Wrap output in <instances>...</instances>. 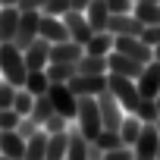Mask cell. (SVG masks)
<instances>
[{
    "instance_id": "49",
    "label": "cell",
    "mask_w": 160,
    "mask_h": 160,
    "mask_svg": "<svg viewBox=\"0 0 160 160\" xmlns=\"http://www.w3.org/2000/svg\"><path fill=\"white\" fill-rule=\"evenodd\" d=\"M135 3H138V0H135Z\"/></svg>"
},
{
    "instance_id": "21",
    "label": "cell",
    "mask_w": 160,
    "mask_h": 160,
    "mask_svg": "<svg viewBox=\"0 0 160 160\" xmlns=\"http://www.w3.org/2000/svg\"><path fill=\"white\" fill-rule=\"evenodd\" d=\"M19 28V7H3L0 10V41H13Z\"/></svg>"
},
{
    "instance_id": "48",
    "label": "cell",
    "mask_w": 160,
    "mask_h": 160,
    "mask_svg": "<svg viewBox=\"0 0 160 160\" xmlns=\"http://www.w3.org/2000/svg\"><path fill=\"white\" fill-rule=\"evenodd\" d=\"M157 129H160V119H157Z\"/></svg>"
},
{
    "instance_id": "27",
    "label": "cell",
    "mask_w": 160,
    "mask_h": 160,
    "mask_svg": "<svg viewBox=\"0 0 160 160\" xmlns=\"http://www.w3.org/2000/svg\"><path fill=\"white\" fill-rule=\"evenodd\" d=\"M53 113H57V110H53V101H50L47 94H38V98H35V107H32V113H28V116H35V119L44 126Z\"/></svg>"
},
{
    "instance_id": "13",
    "label": "cell",
    "mask_w": 160,
    "mask_h": 160,
    "mask_svg": "<svg viewBox=\"0 0 160 160\" xmlns=\"http://www.w3.org/2000/svg\"><path fill=\"white\" fill-rule=\"evenodd\" d=\"M22 53H25V66L28 69H47V63H50V41L38 35Z\"/></svg>"
},
{
    "instance_id": "6",
    "label": "cell",
    "mask_w": 160,
    "mask_h": 160,
    "mask_svg": "<svg viewBox=\"0 0 160 160\" xmlns=\"http://www.w3.org/2000/svg\"><path fill=\"white\" fill-rule=\"evenodd\" d=\"M38 28H41V10H19V28H16V38H13V41L25 50V47L41 35Z\"/></svg>"
},
{
    "instance_id": "9",
    "label": "cell",
    "mask_w": 160,
    "mask_h": 160,
    "mask_svg": "<svg viewBox=\"0 0 160 160\" xmlns=\"http://www.w3.org/2000/svg\"><path fill=\"white\" fill-rule=\"evenodd\" d=\"M66 85L72 88L75 98H98V94L107 88V75H85V72H75Z\"/></svg>"
},
{
    "instance_id": "16",
    "label": "cell",
    "mask_w": 160,
    "mask_h": 160,
    "mask_svg": "<svg viewBox=\"0 0 160 160\" xmlns=\"http://www.w3.org/2000/svg\"><path fill=\"white\" fill-rule=\"evenodd\" d=\"M66 135H69L66 160H88V144H91V138H85V132L78 129V126H69Z\"/></svg>"
},
{
    "instance_id": "29",
    "label": "cell",
    "mask_w": 160,
    "mask_h": 160,
    "mask_svg": "<svg viewBox=\"0 0 160 160\" xmlns=\"http://www.w3.org/2000/svg\"><path fill=\"white\" fill-rule=\"evenodd\" d=\"M91 141H94L101 151H113V148H119V144H122V135H119L116 129H101V132H98V138H91Z\"/></svg>"
},
{
    "instance_id": "37",
    "label": "cell",
    "mask_w": 160,
    "mask_h": 160,
    "mask_svg": "<svg viewBox=\"0 0 160 160\" xmlns=\"http://www.w3.org/2000/svg\"><path fill=\"white\" fill-rule=\"evenodd\" d=\"M138 38H141L148 47H157V44H160V22H157V25H144Z\"/></svg>"
},
{
    "instance_id": "25",
    "label": "cell",
    "mask_w": 160,
    "mask_h": 160,
    "mask_svg": "<svg viewBox=\"0 0 160 160\" xmlns=\"http://www.w3.org/2000/svg\"><path fill=\"white\" fill-rule=\"evenodd\" d=\"M66 144H69V135L66 132L47 135V157L44 160H66Z\"/></svg>"
},
{
    "instance_id": "10",
    "label": "cell",
    "mask_w": 160,
    "mask_h": 160,
    "mask_svg": "<svg viewBox=\"0 0 160 160\" xmlns=\"http://www.w3.org/2000/svg\"><path fill=\"white\" fill-rule=\"evenodd\" d=\"M63 22H66V28H69V38L72 41H78V44H88V38L94 35V28H91V22H88V16H85V10H69V13H63Z\"/></svg>"
},
{
    "instance_id": "20",
    "label": "cell",
    "mask_w": 160,
    "mask_h": 160,
    "mask_svg": "<svg viewBox=\"0 0 160 160\" xmlns=\"http://www.w3.org/2000/svg\"><path fill=\"white\" fill-rule=\"evenodd\" d=\"M113 41H116V35L113 32H94L91 38H88V44H85V53H98V57H107L110 50H113Z\"/></svg>"
},
{
    "instance_id": "44",
    "label": "cell",
    "mask_w": 160,
    "mask_h": 160,
    "mask_svg": "<svg viewBox=\"0 0 160 160\" xmlns=\"http://www.w3.org/2000/svg\"><path fill=\"white\" fill-rule=\"evenodd\" d=\"M154 57H157V60H160V44H157V47H154Z\"/></svg>"
},
{
    "instance_id": "34",
    "label": "cell",
    "mask_w": 160,
    "mask_h": 160,
    "mask_svg": "<svg viewBox=\"0 0 160 160\" xmlns=\"http://www.w3.org/2000/svg\"><path fill=\"white\" fill-rule=\"evenodd\" d=\"M16 132H19V135L28 141L35 132H41V122H38L35 116H22V119H19V126H16Z\"/></svg>"
},
{
    "instance_id": "18",
    "label": "cell",
    "mask_w": 160,
    "mask_h": 160,
    "mask_svg": "<svg viewBox=\"0 0 160 160\" xmlns=\"http://www.w3.org/2000/svg\"><path fill=\"white\" fill-rule=\"evenodd\" d=\"M75 72H85V75H107L110 66H107V57H98V53H82L75 60Z\"/></svg>"
},
{
    "instance_id": "22",
    "label": "cell",
    "mask_w": 160,
    "mask_h": 160,
    "mask_svg": "<svg viewBox=\"0 0 160 160\" xmlns=\"http://www.w3.org/2000/svg\"><path fill=\"white\" fill-rule=\"evenodd\" d=\"M141 129H144L141 116H138V113H126V116H122V126H119L122 144H135V141H138V135H141Z\"/></svg>"
},
{
    "instance_id": "14",
    "label": "cell",
    "mask_w": 160,
    "mask_h": 160,
    "mask_svg": "<svg viewBox=\"0 0 160 160\" xmlns=\"http://www.w3.org/2000/svg\"><path fill=\"white\" fill-rule=\"evenodd\" d=\"M0 154L10 160H25V138L16 129H0Z\"/></svg>"
},
{
    "instance_id": "30",
    "label": "cell",
    "mask_w": 160,
    "mask_h": 160,
    "mask_svg": "<svg viewBox=\"0 0 160 160\" xmlns=\"http://www.w3.org/2000/svg\"><path fill=\"white\" fill-rule=\"evenodd\" d=\"M32 107H35V94H32V91H28V88L22 85V88L16 91V101H13V110H16L19 116H28V113H32Z\"/></svg>"
},
{
    "instance_id": "42",
    "label": "cell",
    "mask_w": 160,
    "mask_h": 160,
    "mask_svg": "<svg viewBox=\"0 0 160 160\" xmlns=\"http://www.w3.org/2000/svg\"><path fill=\"white\" fill-rule=\"evenodd\" d=\"M88 3H91V0H72V10H85Z\"/></svg>"
},
{
    "instance_id": "32",
    "label": "cell",
    "mask_w": 160,
    "mask_h": 160,
    "mask_svg": "<svg viewBox=\"0 0 160 160\" xmlns=\"http://www.w3.org/2000/svg\"><path fill=\"white\" fill-rule=\"evenodd\" d=\"M16 85L13 82H7V78H0V110L3 107H13V101H16Z\"/></svg>"
},
{
    "instance_id": "17",
    "label": "cell",
    "mask_w": 160,
    "mask_h": 160,
    "mask_svg": "<svg viewBox=\"0 0 160 160\" xmlns=\"http://www.w3.org/2000/svg\"><path fill=\"white\" fill-rule=\"evenodd\" d=\"M38 32H41V38H47L50 44L69 38V28H66L63 16H47V13H41V28H38Z\"/></svg>"
},
{
    "instance_id": "33",
    "label": "cell",
    "mask_w": 160,
    "mask_h": 160,
    "mask_svg": "<svg viewBox=\"0 0 160 160\" xmlns=\"http://www.w3.org/2000/svg\"><path fill=\"white\" fill-rule=\"evenodd\" d=\"M69 122H72V119H66L63 113H53V116H50V119H47L41 129H44L47 135H53V132H66V129H69Z\"/></svg>"
},
{
    "instance_id": "39",
    "label": "cell",
    "mask_w": 160,
    "mask_h": 160,
    "mask_svg": "<svg viewBox=\"0 0 160 160\" xmlns=\"http://www.w3.org/2000/svg\"><path fill=\"white\" fill-rule=\"evenodd\" d=\"M110 13H132L135 10V0H107Z\"/></svg>"
},
{
    "instance_id": "45",
    "label": "cell",
    "mask_w": 160,
    "mask_h": 160,
    "mask_svg": "<svg viewBox=\"0 0 160 160\" xmlns=\"http://www.w3.org/2000/svg\"><path fill=\"white\" fill-rule=\"evenodd\" d=\"M154 101H157V110H160V94H157V98H154Z\"/></svg>"
},
{
    "instance_id": "19",
    "label": "cell",
    "mask_w": 160,
    "mask_h": 160,
    "mask_svg": "<svg viewBox=\"0 0 160 160\" xmlns=\"http://www.w3.org/2000/svg\"><path fill=\"white\" fill-rule=\"evenodd\" d=\"M85 16H88V22H91L94 32H104V28H107V19H110L107 0H91V3L85 7Z\"/></svg>"
},
{
    "instance_id": "43",
    "label": "cell",
    "mask_w": 160,
    "mask_h": 160,
    "mask_svg": "<svg viewBox=\"0 0 160 160\" xmlns=\"http://www.w3.org/2000/svg\"><path fill=\"white\" fill-rule=\"evenodd\" d=\"M0 7H19V0H0Z\"/></svg>"
},
{
    "instance_id": "41",
    "label": "cell",
    "mask_w": 160,
    "mask_h": 160,
    "mask_svg": "<svg viewBox=\"0 0 160 160\" xmlns=\"http://www.w3.org/2000/svg\"><path fill=\"white\" fill-rule=\"evenodd\" d=\"M88 160H104V151H101V148H98L94 141L88 144Z\"/></svg>"
},
{
    "instance_id": "38",
    "label": "cell",
    "mask_w": 160,
    "mask_h": 160,
    "mask_svg": "<svg viewBox=\"0 0 160 160\" xmlns=\"http://www.w3.org/2000/svg\"><path fill=\"white\" fill-rule=\"evenodd\" d=\"M19 119H22V116H19L13 107H3V110H0V129H16Z\"/></svg>"
},
{
    "instance_id": "23",
    "label": "cell",
    "mask_w": 160,
    "mask_h": 160,
    "mask_svg": "<svg viewBox=\"0 0 160 160\" xmlns=\"http://www.w3.org/2000/svg\"><path fill=\"white\" fill-rule=\"evenodd\" d=\"M132 13H135L144 25H157V22H160V0H138Z\"/></svg>"
},
{
    "instance_id": "5",
    "label": "cell",
    "mask_w": 160,
    "mask_h": 160,
    "mask_svg": "<svg viewBox=\"0 0 160 160\" xmlns=\"http://www.w3.org/2000/svg\"><path fill=\"white\" fill-rule=\"evenodd\" d=\"M98 107H101V122H104V129H116V132H119L126 110H122V104L116 101V94H113L110 88H104V91L98 94Z\"/></svg>"
},
{
    "instance_id": "46",
    "label": "cell",
    "mask_w": 160,
    "mask_h": 160,
    "mask_svg": "<svg viewBox=\"0 0 160 160\" xmlns=\"http://www.w3.org/2000/svg\"><path fill=\"white\" fill-rule=\"evenodd\" d=\"M0 160H10V157H3V154H0Z\"/></svg>"
},
{
    "instance_id": "28",
    "label": "cell",
    "mask_w": 160,
    "mask_h": 160,
    "mask_svg": "<svg viewBox=\"0 0 160 160\" xmlns=\"http://www.w3.org/2000/svg\"><path fill=\"white\" fill-rule=\"evenodd\" d=\"M75 75V63H47V78L50 82H69Z\"/></svg>"
},
{
    "instance_id": "8",
    "label": "cell",
    "mask_w": 160,
    "mask_h": 160,
    "mask_svg": "<svg viewBox=\"0 0 160 160\" xmlns=\"http://www.w3.org/2000/svg\"><path fill=\"white\" fill-rule=\"evenodd\" d=\"M135 148V160H157V151H160V129L157 122H144L138 141L132 144Z\"/></svg>"
},
{
    "instance_id": "11",
    "label": "cell",
    "mask_w": 160,
    "mask_h": 160,
    "mask_svg": "<svg viewBox=\"0 0 160 160\" xmlns=\"http://www.w3.org/2000/svg\"><path fill=\"white\" fill-rule=\"evenodd\" d=\"M135 82H138V94L141 98H157L160 94V60L157 57L151 63H144V69H141V75Z\"/></svg>"
},
{
    "instance_id": "4",
    "label": "cell",
    "mask_w": 160,
    "mask_h": 160,
    "mask_svg": "<svg viewBox=\"0 0 160 160\" xmlns=\"http://www.w3.org/2000/svg\"><path fill=\"white\" fill-rule=\"evenodd\" d=\"M47 98L53 101V110H57V113H63L66 119H75V113H78V98L72 94V88H69L66 82H50Z\"/></svg>"
},
{
    "instance_id": "7",
    "label": "cell",
    "mask_w": 160,
    "mask_h": 160,
    "mask_svg": "<svg viewBox=\"0 0 160 160\" xmlns=\"http://www.w3.org/2000/svg\"><path fill=\"white\" fill-rule=\"evenodd\" d=\"M113 50H119V53H126V57H132L138 63H151L154 60V47H148L138 35H116Z\"/></svg>"
},
{
    "instance_id": "2",
    "label": "cell",
    "mask_w": 160,
    "mask_h": 160,
    "mask_svg": "<svg viewBox=\"0 0 160 160\" xmlns=\"http://www.w3.org/2000/svg\"><path fill=\"white\" fill-rule=\"evenodd\" d=\"M107 88L116 94V101L122 104L126 113H135V107H138V101H141V94H138V82H135V78L119 75V72H107Z\"/></svg>"
},
{
    "instance_id": "12",
    "label": "cell",
    "mask_w": 160,
    "mask_h": 160,
    "mask_svg": "<svg viewBox=\"0 0 160 160\" xmlns=\"http://www.w3.org/2000/svg\"><path fill=\"white\" fill-rule=\"evenodd\" d=\"M141 28H144V22L135 13H110V19H107V32H113V35H141Z\"/></svg>"
},
{
    "instance_id": "24",
    "label": "cell",
    "mask_w": 160,
    "mask_h": 160,
    "mask_svg": "<svg viewBox=\"0 0 160 160\" xmlns=\"http://www.w3.org/2000/svg\"><path fill=\"white\" fill-rule=\"evenodd\" d=\"M47 157V132H35L28 141H25V160H44Z\"/></svg>"
},
{
    "instance_id": "31",
    "label": "cell",
    "mask_w": 160,
    "mask_h": 160,
    "mask_svg": "<svg viewBox=\"0 0 160 160\" xmlns=\"http://www.w3.org/2000/svg\"><path fill=\"white\" fill-rule=\"evenodd\" d=\"M135 113L141 116V122H157L160 119V110H157V101L154 98H141L138 107H135Z\"/></svg>"
},
{
    "instance_id": "3",
    "label": "cell",
    "mask_w": 160,
    "mask_h": 160,
    "mask_svg": "<svg viewBox=\"0 0 160 160\" xmlns=\"http://www.w3.org/2000/svg\"><path fill=\"white\" fill-rule=\"evenodd\" d=\"M75 126L85 132V138H98V132L104 129V122H101V107H98V98H78Z\"/></svg>"
},
{
    "instance_id": "35",
    "label": "cell",
    "mask_w": 160,
    "mask_h": 160,
    "mask_svg": "<svg viewBox=\"0 0 160 160\" xmlns=\"http://www.w3.org/2000/svg\"><path fill=\"white\" fill-rule=\"evenodd\" d=\"M69 10H72V0H47L41 7V13H47V16H63Z\"/></svg>"
},
{
    "instance_id": "36",
    "label": "cell",
    "mask_w": 160,
    "mask_h": 160,
    "mask_svg": "<svg viewBox=\"0 0 160 160\" xmlns=\"http://www.w3.org/2000/svg\"><path fill=\"white\" fill-rule=\"evenodd\" d=\"M104 160H135V148L132 144H119L113 151H104Z\"/></svg>"
},
{
    "instance_id": "40",
    "label": "cell",
    "mask_w": 160,
    "mask_h": 160,
    "mask_svg": "<svg viewBox=\"0 0 160 160\" xmlns=\"http://www.w3.org/2000/svg\"><path fill=\"white\" fill-rule=\"evenodd\" d=\"M47 0H19V10H41Z\"/></svg>"
},
{
    "instance_id": "47",
    "label": "cell",
    "mask_w": 160,
    "mask_h": 160,
    "mask_svg": "<svg viewBox=\"0 0 160 160\" xmlns=\"http://www.w3.org/2000/svg\"><path fill=\"white\" fill-rule=\"evenodd\" d=\"M157 160H160V151H157Z\"/></svg>"
},
{
    "instance_id": "1",
    "label": "cell",
    "mask_w": 160,
    "mask_h": 160,
    "mask_svg": "<svg viewBox=\"0 0 160 160\" xmlns=\"http://www.w3.org/2000/svg\"><path fill=\"white\" fill-rule=\"evenodd\" d=\"M0 75L13 82L16 88L25 85V75H28V66H25V53L16 41H0Z\"/></svg>"
},
{
    "instance_id": "26",
    "label": "cell",
    "mask_w": 160,
    "mask_h": 160,
    "mask_svg": "<svg viewBox=\"0 0 160 160\" xmlns=\"http://www.w3.org/2000/svg\"><path fill=\"white\" fill-rule=\"evenodd\" d=\"M25 88L38 98V94H47V88H50V78H47V69H28V75H25Z\"/></svg>"
},
{
    "instance_id": "15",
    "label": "cell",
    "mask_w": 160,
    "mask_h": 160,
    "mask_svg": "<svg viewBox=\"0 0 160 160\" xmlns=\"http://www.w3.org/2000/svg\"><path fill=\"white\" fill-rule=\"evenodd\" d=\"M107 66H110V72H119V75H129V78H138L141 69H144V63H138V60H132V57H126L119 50L107 53Z\"/></svg>"
}]
</instances>
